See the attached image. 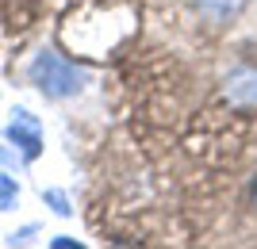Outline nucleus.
Returning <instances> with one entry per match:
<instances>
[{
    "label": "nucleus",
    "instance_id": "obj_6",
    "mask_svg": "<svg viewBox=\"0 0 257 249\" xmlns=\"http://www.w3.org/2000/svg\"><path fill=\"white\" fill-rule=\"evenodd\" d=\"M0 161H16V153H8L4 146H0Z\"/></svg>",
    "mask_w": 257,
    "mask_h": 249
},
{
    "label": "nucleus",
    "instance_id": "obj_7",
    "mask_svg": "<svg viewBox=\"0 0 257 249\" xmlns=\"http://www.w3.org/2000/svg\"><path fill=\"white\" fill-rule=\"evenodd\" d=\"M253 207H257V180H253Z\"/></svg>",
    "mask_w": 257,
    "mask_h": 249
},
{
    "label": "nucleus",
    "instance_id": "obj_5",
    "mask_svg": "<svg viewBox=\"0 0 257 249\" xmlns=\"http://www.w3.org/2000/svg\"><path fill=\"white\" fill-rule=\"evenodd\" d=\"M46 199H50V207L58 211V215H69V207H65V195H62V192H46Z\"/></svg>",
    "mask_w": 257,
    "mask_h": 249
},
{
    "label": "nucleus",
    "instance_id": "obj_3",
    "mask_svg": "<svg viewBox=\"0 0 257 249\" xmlns=\"http://www.w3.org/2000/svg\"><path fill=\"white\" fill-rule=\"evenodd\" d=\"M226 92H230V100H249V104H257V73H246V69L234 73Z\"/></svg>",
    "mask_w": 257,
    "mask_h": 249
},
{
    "label": "nucleus",
    "instance_id": "obj_2",
    "mask_svg": "<svg viewBox=\"0 0 257 249\" xmlns=\"http://www.w3.org/2000/svg\"><path fill=\"white\" fill-rule=\"evenodd\" d=\"M8 138L23 150V157H39V150H43L39 127H35V119L27 115V111H16V123L8 127Z\"/></svg>",
    "mask_w": 257,
    "mask_h": 249
},
{
    "label": "nucleus",
    "instance_id": "obj_1",
    "mask_svg": "<svg viewBox=\"0 0 257 249\" xmlns=\"http://www.w3.org/2000/svg\"><path fill=\"white\" fill-rule=\"evenodd\" d=\"M31 81L54 100L73 96V92L85 88V73H81L73 62H65L62 54H39L35 65H31Z\"/></svg>",
    "mask_w": 257,
    "mask_h": 249
},
{
    "label": "nucleus",
    "instance_id": "obj_4",
    "mask_svg": "<svg viewBox=\"0 0 257 249\" xmlns=\"http://www.w3.org/2000/svg\"><path fill=\"white\" fill-rule=\"evenodd\" d=\"M12 203H16V180L0 173V211H4V207H12Z\"/></svg>",
    "mask_w": 257,
    "mask_h": 249
}]
</instances>
